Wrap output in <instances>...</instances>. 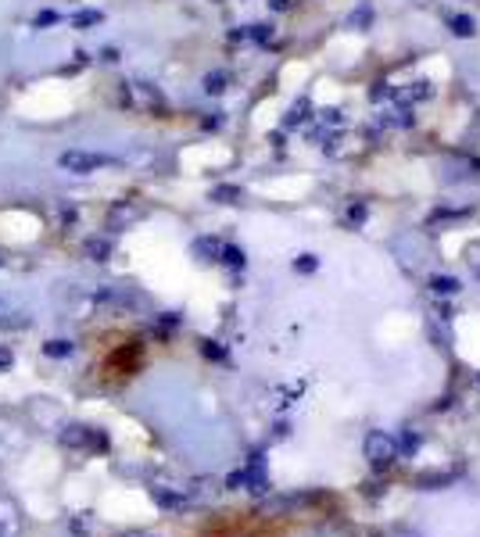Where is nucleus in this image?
<instances>
[{
  "instance_id": "26",
  "label": "nucleus",
  "mask_w": 480,
  "mask_h": 537,
  "mask_svg": "<svg viewBox=\"0 0 480 537\" xmlns=\"http://www.w3.org/2000/svg\"><path fill=\"white\" fill-rule=\"evenodd\" d=\"M319 118H323L326 125H341L344 118H341V108H323V112H319Z\"/></svg>"
},
{
  "instance_id": "15",
  "label": "nucleus",
  "mask_w": 480,
  "mask_h": 537,
  "mask_svg": "<svg viewBox=\"0 0 480 537\" xmlns=\"http://www.w3.org/2000/svg\"><path fill=\"white\" fill-rule=\"evenodd\" d=\"M101 22H104V14L93 11V8H83V11L72 14V25H75V29H93V25H101Z\"/></svg>"
},
{
  "instance_id": "28",
  "label": "nucleus",
  "mask_w": 480,
  "mask_h": 537,
  "mask_svg": "<svg viewBox=\"0 0 480 537\" xmlns=\"http://www.w3.org/2000/svg\"><path fill=\"white\" fill-rule=\"evenodd\" d=\"M204 355H208V358H222L226 351H222V347H215V340H204Z\"/></svg>"
},
{
  "instance_id": "22",
  "label": "nucleus",
  "mask_w": 480,
  "mask_h": 537,
  "mask_svg": "<svg viewBox=\"0 0 480 537\" xmlns=\"http://www.w3.org/2000/svg\"><path fill=\"white\" fill-rule=\"evenodd\" d=\"M365 215H370V212H365V204L355 201V204L348 208V226H362V223H365Z\"/></svg>"
},
{
  "instance_id": "10",
  "label": "nucleus",
  "mask_w": 480,
  "mask_h": 537,
  "mask_svg": "<svg viewBox=\"0 0 480 537\" xmlns=\"http://www.w3.org/2000/svg\"><path fill=\"white\" fill-rule=\"evenodd\" d=\"M208 201H215V204H240V201H244V190H240L237 183H219V186H212Z\"/></svg>"
},
{
  "instance_id": "12",
  "label": "nucleus",
  "mask_w": 480,
  "mask_h": 537,
  "mask_svg": "<svg viewBox=\"0 0 480 537\" xmlns=\"http://www.w3.org/2000/svg\"><path fill=\"white\" fill-rule=\"evenodd\" d=\"M201 86H204V93H208V97H219V93H226V86H230V72H222V68L208 72Z\"/></svg>"
},
{
  "instance_id": "25",
  "label": "nucleus",
  "mask_w": 480,
  "mask_h": 537,
  "mask_svg": "<svg viewBox=\"0 0 480 537\" xmlns=\"http://www.w3.org/2000/svg\"><path fill=\"white\" fill-rule=\"evenodd\" d=\"M58 22H61V14H58V11H40L33 25H36V29H43V25H58Z\"/></svg>"
},
{
  "instance_id": "24",
  "label": "nucleus",
  "mask_w": 480,
  "mask_h": 537,
  "mask_svg": "<svg viewBox=\"0 0 480 537\" xmlns=\"http://www.w3.org/2000/svg\"><path fill=\"white\" fill-rule=\"evenodd\" d=\"M33 319H29V315H22L19 312V319H11V315H0V329H19V326H29Z\"/></svg>"
},
{
  "instance_id": "14",
  "label": "nucleus",
  "mask_w": 480,
  "mask_h": 537,
  "mask_svg": "<svg viewBox=\"0 0 480 537\" xmlns=\"http://www.w3.org/2000/svg\"><path fill=\"white\" fill-rule=\"evenodd\" d=\"M430 290H434V294H444V297H452V294L462 290V283H459L455 276H430Z\"/></svg>"
},
{
  "instance_id": "29",
  "label": "nucleus",
  "mask_w": 480,
  "mask_h": 537,
  "mask_svg": "<svg viewBox=\"0 0 480 537\" xmlns=\"http://www.w3.org/2000/svg\"><path fill=\"white\" fill-rule=\"evenodd\" d=\"M101 61H108V65H115V61H119V51H115V47H104V51H101Z\"/></svg>"
},
{
  "instance_id": "7",
  "label": "nucleus",
  "mask_w": 480,
  "mask_h": 537,
  "mask_svg": "<svg viewBox=\"0 0 480 537\" xmlns=\"http://www.w3.org/2000/svg\"><path fill=\"white\" fill-rule=\"evenodd\" d=\"M391 97H398L402 104H416V101H427V97H434V86H430L427 79H416V83H409V90H394Z\"/></svg>"
},
{
  "instance_id": "19",
  "label": "nucleus",
  "mask_w": 480,
  "mask_h": 537,
  "mask_svg": "<svg viewBox=\"0 0 480 537\" xmlns=\"http://www.w3.org/2000/svg\"><path fill=\"white\" fill-rule=\"evenodd\" d=\"M462 255H466V265H470V273L480 279V240H473V244H466V251H462Z\"/></svg>"
},
{
  "instance_id": "16",
  "label": "nucleus",
  "mask_w": 480,
  "mask_h": 537,
  "mask_svg": "<svg viewBox=\"0 0 480 537\" xmlns=\"http://www.w3.org/2000/svg\"><path fill=\"white\" fill-rule=\"evenodd\" d=\"M75 351L72 340H43V355L47 358H69Z\"/></svg>"
},
{
  "instance_id": "30",
  "label": "nucleus",
  "mask_w": 480,
  "mask_h": 537,
  "mask_svg": "<svg viewBox=\"0 0 480 537\" xmlns=\"http://www.w3.org/2000/svg\"><path fill=\"white\" fill-rule=\"evenodd\" d=\"M269 8H273V11H287V8H291V0H269Z\"/></svg>"
},
{
  "instance_id": "27",
  "label": "nucleus",
  "mask_w": 480,
  "mask_h": 537,
  "mask_svg": "<svg viewBox=\"0 0 480 537\" xmlns=\"http://www.w3.org/2000/svg\"><path fill=\"white\" fill-rule=\"evenodd\" d=\"M11 362H14L11 347H4V344H0V373H4V369H11Z\"/></svg>"
},
{
  "instance_id": "9",
  "label": "nucleus",
  "mask_w": 480,
  "mask_h": 537,
  "mask_svg": "<svg viewBox=\"0 0 480 537\" xmlns=\"http://www.w3.org/2000/svg\"><path fill=\"white\" fill-rule=\"evenodd\" d=\"M309 112H312L309 97L294 101L291 108H287V115H283V129H294V125H305V122H309Z\"/></svg>"
},
{
  "instance_id": "18",
  "label": "nucleus",
  "mask_w": 480,
  "mask_h": 537,
  "mask_svg": "<svg viewBox=\"0 0 480 537\" xmlns=\"http://www.w3.org/2000/svg\"><path fill=\"white\" fill-rule=\"evenodd\" d=\"M130 86L140 93V101H147V104H165V97L154 90V83H143V79H140V83H130Z\"/></svg>"
},
{
  "instance_id": "4",
  "label": "nucleus",
  "mask_w": 480,
  "mask_h": 537,
  "mask_svg": "<svg viewBox=\"0 0 480 537\" xmlns=\"http://www.w3.org/2000/svg\"><path fill=\"white\" fill-rule=\"evenodd\" d=\"M143 218V208H136V204H130V201H115L108 208V218H104V229H130L133 223H140Z\"/></svg>"
},
{
  "instance_id": "17",
  "label": "nucleus",
  "mask_w": 480,
  "mask_h": 537,
  "mask_svg": "<svg viewBox=\"0 0 480 537\" xmlns=\"http://www.w3.org/2000/svg\"><path fill=\"white\" fill-rule=\"evenodd\" d=\"M219 262H222V265H230V268H244V251H240L237 244H222Z\"/></svg>"
},
{
  "instance_id": "20",
  "label": "nucleus",
  "mask_w": 480,
  "mask_h": 537,
  "mask_svg": "<svg viewBox=\"0 0 480 537\" xmlns=\"http://www.w3.org/2000/svg\"><path fill=\"white\" fill-rule=\"evenodd\" d=\"M244 36H251L254 43H269V40H273V25H248Z\"/></svg>"
},
{
  "instance_id": "21",
  "label": "nucleus",
  "mask_w": 480,
  "mask_h": 537,
  "mask_svg": "<svg viewBox=\"0 0 480 537\" xmlns=\"http://www.w3.org/2000/svg\"><path fill=\"white\" fill-rule=\"evenodd\" d=\"M315 268H319V258L315 255H298L294 258V273H305L309 276V273H315Z\"/></svg>"
},
{
  "instance_id": "31",
  "label": "nucleus",
  "mask_w": 480,
  "mask_h": 537,
  "mask_svg": "<svg viewBox=\"0 0 480 537\" xmlns=\"http://www.w3.org/2000/svg\"><path fill=\"white\" fill-rule=\"evenodd\" d=\"M125 537H151V534H125Z\"/></svg>"
},
{
  "instance_id": "32",
  "label": "nucleus",
  "mask_w": 480,
  "mask_h": 537,
  "mask_svg": "<svg viewBox=\"0 0 480 537\" xmlns=\"http://www.w3.org/2000/svg\"><path fill=\"white\" fill-rule=\"evenodd\" d=\"M0 268H4V258H0Z\"/></svg>"
},
{
  "instance_id": "1",
  "label": "nucleus",
  "mask_w": 480,
  "mask_h": 537,
  "mask_svg": "<svg viewBox=\"0 0 480 537\" xmlns=\"http://www.w3.org/2000/svg\"><path fill=\"white\" fill-rule=\"evenodd\" d=\"M58 165L72 172V176H90V172H101L108 165H115L111 154H97V151H65L58 158Z\"/></svg>"
},
{
  "instance_id": "5",
  "label": "nucleus",
  "mask_w": 480,
  "mask_h": 537,
  "mask_svg": "<svg viewBox=\"0 0 480 537\" xmlns=\"http://www.w3.org/2000/svg\"><path fill=\"white\" fill-rule=\"evenodd\" d=\"M22 534V509L14 498H0V537H19Z\"/></svg>"
},
{
  "instance_id": "2",
  "label": "nucleus",
  "mask_w": 480,
  "mask_h": 537,
  "mask_svg": "<svg viewBox=\"0 0 480 537\" xmlns=\"http://www.w3.org/2000/svg\"><path fill=\"white\" fill-rule=\"evenodd\" d=\"M362 451H365V459H370L373 469H387L398 459V440L391 434H383V430H370V434H365Z\"/></svg>"
},
{
  "instance_id": "11",
  "label": "nucleus",
  "mask_w": 480,
  "mask_h": 537,
  "mask_svg": "<svg viewBox=\"0 0 480 537\" xmlns=\"http://www.w3.org/2000/svg\"><path fill=\"white\" fill-rule=\"evenodd\" d=\"M448 29H452V36H459V40L477 36V22L470 14H448Z\"/></svg>"
},
{
  "instance_id": "23",
  "label": "nucleus",
  "mask_w": 480,
  "mask_h": 537,
  "mask_svg": "<svg viewBox=\"0 0 480 537\" xmlns=\"http://www.w3.org/2000/svg\"><path fill=\"white\" fill-rule=\"evenodd\" d=\"M391 93H394V90H391V86L380 79V83H373V90H370V101H373V104H380V101H387Z\"/></svg>"
},
{
  "instance_id": "8",
  "label": "nucleus",
  "mask_w": 480,
  "mask_h": 537,
  "mask_svg": "<svg viewBox=\"0 0 480 537\" xmlns=\"http://www.w3.org/2000/svg\"><path fill=\"white\" fill-rule=\"evenodd\" d=\"M190 251H194V258H197V262H219L222 240H215V236H197V240L190 244Z\"/></svg>"
},
{
  "instance_id": "6",
  "label": "nucleus",
  "mask_w": 480,
  "mask_h": 537,
  "mask_svg": "<svg viewBox=\"0 0 480 537\" xmlns=\"http://www.w3.org/2000/svg\"><path fill=\"white\" fill-rule=\"evenodd\" d=\"M83 255L90 262H108L111 255H115V244H111L108 236H86V240H83Z\"/></svg>"
},
{
  "instance_id": "13",
  "label": "nucleus",
  "mask_w": 480,
  "mask_h": 537,
  "mask_svg": "<svg viewBox=\"0 0 480 537\" xmlns=\"http://www.w3.org/2000/svg\"><path fill=\"white\" fill-rule=\"evenodd\" d=\"M370 25H373V8L370 4H359L355 11L348 14V29H355V33H365Z\"/></svg>"
},
{
  "instance_id": "3",
  "label": "nucleus",
  "mask_w": 480,
  "mask_h": 537,
  "mask_svg": "<svg viewBox=\"0 0 480 537\" xmlns=\"http://www.w3.org/2000/svg\"><path fill=\"white\" fill-rule=\"evenodd\" d=\"M58 440L65 448H104V437L93 430V426H83V423H72L58 434Z\"/></svg>"
}]
</instances>
